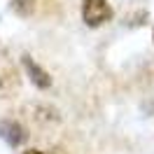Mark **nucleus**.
<instances>
[{"instance_id":"nucleus-1","label":"nucleus","mask_w":154,"mask_h":154,"mask_svg":"<svg viewBox=\"0 0 154 154\" xmlns=\"http://www.w3.org/2000/svg\"><path fill=\"white\" fill-rule=\"evenodd\" d=\"M82 19L89 28H98L112 19V7L107 0H82Z\"/></svg>"},{"instance_id":"nucleus-2","label":"nucleus","mask_w":154,"mask_h":154,"mask_svg":"<svg viewBox=\"0 0 154 154\" xmlns=\"http://www.w3.org/2000/svg\"><path fill=\"white\" fill-rule=\"evenodd\" d=\"M0 138L10 145V147H19V145L26 143L28 133H26V128H23L17 119H2V122H0Z\"/></svg>"},{"instance_id":"nucleus-3","label":"nucleus","mask_w":154,"mask_h":154,"mask_svg":"<svg viewBox=\"0 0 154 154\" xmlns=\"http://www.w3.org/2000/svg\"><path fill=\"white\" fill-rule=\"evenodd\" d=\"M21 63H23V70L28 72L30 82H33L38 89H49V87H51V75H49L40 63H35L28 54H23V56H21Z\"/></svg>"},{"instance_id":"nucleus-4","label":"nucleus","mask_w":154,"mask_h":154,"mask_svg":"<svg viewBox=\"0 0 154 154\" xmlns=\"http://www.w3.org/2000/svg\"><path fill=\"white\" fill-rule=\"evenodd\" d=\"M23 154H54V152H42V149H26Z\"/></svg>"},{"instance_id":"nucleus-5","label":"nucleus","mask_w":154,"mask_h":154,"mask_svg":"<svg viewBox=\"0 0 154 154\" xmlns=\"http://www.w3.org/2000/svg\"><path fill=\"white\" fill-rule=\"evenodd\" d=\"M152 38H154V35H152Z\"/></svg>"}]
</instances>
